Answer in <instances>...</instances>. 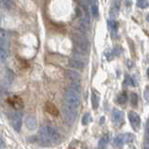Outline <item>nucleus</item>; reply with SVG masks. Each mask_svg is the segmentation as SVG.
Returning <instances> with one entry per match:
<instances>
[{
  "label": "nucleus",
  "mask_w": 149,
  "mask_h": 149,
  "mask_svg": "<svg viewBox=\"0 0 149 149\" xmlns=\"http://www.w3.org/2000/svg\"><path fill=\"white\" fill-rule=\"evenodd\" d=\"M126 84H127V85H129V86L134 87V86H135V83H134L133 78L131 77L130 76H127V77H126Z\"/></svg>",
  "instance_id": "27"
},
{
  "label": "nucleus",
  "mask_w": 149,
  "mask_h": 149,
  "mask_svg": "<svg viewBox=\"0 0 149 149\" xmlns=\"http://www.w3.org/2000/svg\"><path fill=\"white\" fill-rule=\"evenodd\" d=\"M129 120H130L131 127L133 128L134 130L138 131L141 126V118L139 117V115L133 111H131L129 113Z\"/></svg>",
  "instance_id": "8"
},
{
  "label": "nucleus",
  "mask_w": 149,
  "mask_h": 149,
  "mask_svg": "<svg viewBox=\"0 0 149 149\" xmlns=\"http://www.w3.org/2000/svg\"><path fill=\"white\" fill-rule=\"evenodd\" d=\"M109 142V136L108 135H103V137L99 140V143H98V147L99 148H105L107 146V144Z\"/></svg>",
  "instance_id": "16"
},
{
  "label": "nucleus",
  "mask_w": 149,
  "mask_h": 149,
  "mask_svg": "<svg viewBox=\"0 0 149 149\" xmlns=\"http://www.w3.org/2000/svg\"><path fill=\"white\" fill-rule=\"evenodd\" d=\"M66 76H67V77L69 78V79H71L72 81L80 82V76H79V74L77 73V72L68 70V71H66Z\"/></svg>",
  "instance_id": "15"
},
{
  "label": "nucleus",
  "mask_w": 149,
  "mask_h": 149,
  "mask_svg": "<svg viewBox=\"0 0 149 149\" xmlns=\"http://www.w3.org/2000/svg\"><path fill=\"white\" fill-rule=\"evenodd\" d=\"M64 119L65 121L69 123V124H73L74 121L76 120L77 118V109H74V108H71V107H68V106H64Z\"/></svg>",
  "instance_id": "5"
},
{
  "label": "nucleus",
  "mask_w": 149,
  "mask_h": 149,
  "mask_svg": "<svg viewBox=\"0 0 149 149\" xmlns=\"http://www.w3.org/2000/svg\"><path fill=\"white\" fill-rule=\"evenodd\" d=\"M0 7L3 9L10 10L12 7V1L11 0H0Z\"/></svg>",
  "instance_id": "19"
},
{
  "label": "nucleus",
  "mask_w": 149,
  "mask_h": 149,
  "mask_svg": "<svg viewBox=\"0 0 149 149\" xmlns=\"http://www.w3.org/2000/svg\"><path fill=\"white\" fill-rule=\"evenodd\" d=\"M73 42L74 45L77 53H81V54H86L89 51V40L87 38V36L83 34V33L76 32L74 33L73 36Z\"/></svg>",
  "instance_id": "1"
},
{
  "label": "nucleus",
  "mask_w": 149,
  "mask_h": 149,
  "mask_svg": "<svg viewBox=\"0 0 149 149\" xmlns=\"http://www.w3.org/2000/svg\"><path fill=\"white\" fill-rule=\"evenodd\" d=\"M25 126L28 130H35L36 126H37V123H36V119L35 117H27L26 119H25Z\"/></svg>",
  "instance_id": "12"
},
{
  "label": "nucleus",
  "mask_w": 149,
  "mask_h": 149,
  "mask_svg": "<svg viewBox=\"0 0 149 149\" xmlns=\"http://www.w3.org/2000/svg\"><path fill=\"white\" fill-rule=\"evenodd\" d=\"M47 127V131L48 135L49 138V142H51V146H57L61 142V134L60 132L58 131V130L55 127L53 126H46Z\"/></svg>",
  "instance_id": "4"
},
{
  "label": "nucleus",
  "mask_w": 149,
  "mask_h": 149,
  "mask_svg": "<svg viewBox=\"0 0 149 149\" xmlns=\"http://www.w3.org/2000/svg\"><path fill=\"white\" fill-rule=\"evenodd\" d=\"M45 109H46V111L49 114L54 116V117H57V116L59 115V110H58L57 107L51 103H47L46 106H45Z\"/></svg>",
  "instance_id": "13"
},
{
  "label": "nucleus",
  "mask_w": 149,
  "mask_h": 149,
  "mask_svg": "<svg viewBox=\"0 0 149 149\" xmlns=\"http://www.w3.org/2000/svg\"><path fill=\"white\" fill-rule=\"evenodd\" d=\"M123 139H124V143L125 144H131L133 142L134 136L131 133H126V134H123Z\"/></svg>",
  "instance_id": "21"
},
{
  "label": "nucleus",
  "mask_w": 149,
  "mask_h": 149,
  "mask_svg": "<svg viewBox=\"0 0 149 149\" xmlns=\"http://www.w3.org/2000/svg\"><path fill=\"white\" fill-rule=\"evenodd\" d=\"M112 119H113L115 125L121 126L124 122V113L117 108H114L112 111Z\"/></svg>",
  "instance_id": "7"
},
{
  "label": "nucleus",
  "mask_w": 149,
  "mask_h": 149,
  "mask_svg": "<svg viewBox=\"0 0 149 149\" xmlns=\"http://www.w3.org/2000/svg\"><path fill=\"white\" fill-rule=\"evenodd\" d=\"M64 101H65L66 106L71 107V108H74V109H77L78 106L80 105L79 92L71 88L66 90L65 94H64Z\"/></svg>",
  "instance_id": "2"
},
{
  "label": "nucleus",
  "mask_w": 149,
  "mask_h": 149,
  "mask_svg": "<svg viewBox=\"0 0 149 149\" xmlns=\"http://www.w3.org/2000/svg\"><path fill=\"white\" fill-rule=\"evenodd\" d=\"M8 103L14 107L15 109H22L23 107V102L22 100V98L19 96H13L8 99Z\"/></svg>",
  "instance_id": "10"
},
{
  "label": "nucleus",
  "mask_w": 149,
  "mask_h": 149,
  "mask_svg": "<svg viewBox=\"0 0 149 149\" xmlns=\"http://www.w3.org/2000/svg\"><path fill=\"white\" fill-rule=\"evenodd\" d=\"M10 48L9 34L5 30H0V62H5Z\"/></svg>",
  "instance_id": "3"
},
{
  "label": "nucleus",
  "mask_w": 149,
  "mask_h": 149,
  "mask_svg": "<svg viewBox=\"0 0 149 149\" xmlns=\"http://www.w3.org/2000/svg\"><path fill=\"white\" fill-rule=\"evenodd\" d=\"M10 119H11V125L13 127V129L16 131H20L21 128H22V123H23V119H22V115L20 113L15 112L11 116H10Z\"/></svg>",
  "instance_id": "6"
},
{
  "label": "nucleus",
  "mask_w": 149,
  "mask_h": 149,
  "mask_svg": "<svg viewBox=\"0 0 149 149\" xmlns=\"http://www.w3.org/2000/svg\"><path fill=\"white\" fill-rule=\"evenodd\" d=\"M90 12H92L93 17H97L99 14L98 4H92V5H90Z\"/></svg>",
  "instance_id": "23"
},
{
  "label": "nucleus",
  "mask_w": 149,
  "mask_h": 149,
  "mask_svg": "<svg viewBox=\"0 0 149 149\" xmlns=\"http://www.w3.org/2000/svg\"><path fill=\"white\" fill-rule=\"evenodd\" d=\"M137 6L141 9H147L148 1L147 0H137Z\"/></svg>",
  "instance_id": "26"
},
{
  "label": "nucleus",
  "mask_w": 149,
  "mask_h": 149,
  "mask_svg": "<svg viewBox=\"0 0 149 149\" xmlns=\"http://www.w3.org/2000/svg\"><path fill=\"white\" fill-rule=\"evenodd\" d=\"M0 147H5V139L2 134H0Z\"/></svg>",
  "instance_id": "28"
},
{
  "label": "nucleus",
  "mask_w": 149,
  "mask_h": 149,
  "mask_svg": "<svg viewBox=\"0 0 149 149\" xmlns=\"http://www.w3.org/2000/svg\"><path fill=\"white\" fill-rule=\"evenodd\" d=\"M131 103L132 106H136L138 105V95L134 92L131 93Z\"/></svg>",
  "instance_id": "25"
},
{
  "label": "nucleus",
  "mask_w": 149,
  "mask_h": 149,
  "mask_svg": "<svg viewBox=\"0 0 149 149\" xmlns=\"http://www.w3.org/2000/svg\"><path fill=\"white\" fill-rule=\"evenodd\" d=\"M92 105L93 109H97L99 106V97L94 92H92Z\"/></svg>",
  "instance_id": "20"
},
{
  "label": "nucleus",
  "mask_w": 149,
  "mask_h": 149,
  "mask_svg": "<svg viewBox=\"0 0 149 149\" xmlns=\"http://www.w3.org/2000/svg\"><path fill=\"white\" fill-rule=\"evenodd\" d=\"M109 26H110V29H111V32L112 34H117L118 32V23L116 22V21L112 20V21H109Z\"/></svg>",
  "instance_id": "18"
},
{
  "label": "nucleus",
  "mask_w": 149,
  "mask_h": 149,
  "mask_svg": "<svg viewBox=\"0 0 149 149\" xmlns=\"http://www.w3.org/2000/svg\"><path fill=\"white\" fill-rule=\"evenodd\" d=\"M38 138L40 142L42 143L44 146H51V142H49V138L47 131V127L42 126L38 131Z\"/></svg>",
  "instance_id": "9"
},
{
  "label": "nucleus",
  "mask_w": 149,
  "mask_h": 149,
  "mask_svg": "<svg viewBox=\"0 0 149 149\" xmlns=\"http://www.w3.org/2000/svg\"><path fill=\"white\" fill-rule=\"evenodd\" d=\"M114 144L118 148L123 147V146L125 144V143H124V139H123V135H118L117 137L114 139Z\"/></svg>",
  "instance_id": "17"
},
{
  "label": "nucleus",
  "mask_w": 149,
  "mask_h": 149,
  "mask_svg": "<svg viewBox=\"0 0 149 149\" xmlns=\"http://www.w3.org/2000/svg\"><path fill=\"white\" fill-rule=\"evenodd\" d=\"M119 8H120V3H119V0H114L113 6L111 8L110 10V16L111 17H117L119 12Z\"/></svg>",
  "instance_id": "14"
},
{
  "label": "nucleus",
  "mask_w": 149,
  "mask_h": 149,
  "mask_svg": "<svg viewBox=\"0 0 149 149\" xmlns=\"http://www.w3.org/2000/svg\"><path fill=\"white\" fill-rule=\"evenodd\" d=\"M127 101H128V95L126 94V92H122L118 97V103H120V105H124V103H126Z\"/></svg>",
  "instance_id": "22"
},
{
  "label": "nucleus",
  "mask_w": 149,
  "mask_h": 149,
  "mask_svg": "<svg viewBox=\"0 0 149 149\" xmlns=\"http://www.w3.org/2000/svg\"><path fill=\"white\" fill-rule=\"evenodd\" d=\"M144 99H146V101L148 102L149 100V95H148V87H146V90H144Z\"/></svg>",
  "instance_id": "29"
},
{
  "label": "nucleus",
  "mask_w": 149,
  "mask_h": 149,
  "mask_svg": "<svg viewBox=\"0 0 149 149\" xmlns=\"http://www.w3.org/2000/svg\"><path fill=\"white\" fill-rule=\"evenodd\" d=\"M92 121V116H90V113H86L83 118H82V124L83 125H88V124Z\"/></svg>",
  "instance_id": "24"
},
{
  "label": "nucleus",
  "mask_w": 149,
  "mask_h": 149,
  "mask_svg": "<svg viewBox=\"0 0 149 149\" xmlns=\"http://www.w3.org/2000/svg\"><path fill=\"white\" fill-rule=\"evenodd\" d=\"M69 64L71 65L73 68H76V69H82V68H84V66H85L84 62H82V60L77 59L76 57L70 59Z\"/></svg>",
  "instance_id": "11"
},
{
  "label": "nucleus",
  "mask_w": 149,
  "mask_h": 149,
  "mask_svg": "<svg viewBox=\"0 0 149 149\" xmlns=\"http://www.w3.org/2000/svg\"><path fill=\"white\" fill-rule=\"evenodd\" d=\"M2 15H0V24H1V23H2Z\"/></svg>",
  "instance_id": "30"
}]
</instances>
